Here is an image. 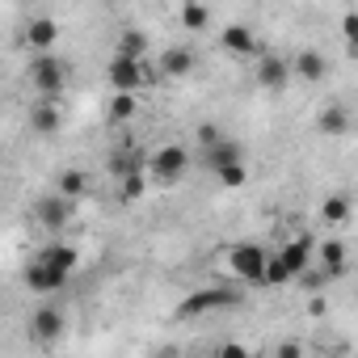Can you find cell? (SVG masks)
I'll use <instances>...</instances> for the list:
<instances>
[{
    "mask_svg": "<svg viewBox=\"0 0 358 358\" xmlns=\"http://www.w3.org/2000/svg\"><path fill=\"white\" fill-rule=\"evenodd\" d=\"M203 169H211L224 186H245V177H249V169H245V148H241L236 139H224V143H215V148H203Z\"/></svg>",
    "mask_w": 358,
    "mask_h": 358,
    "instance_id": "obj_1",
    "label": "cell"
},
{
    "mask_svg": "<svg viewBox=\"0 0 358 358\" xmlns=\"http://www.w3.org/2000/svg\"><path fill=\"white\" fill-rule=\"evenodd\" d=\"M68 76H72V64L59 55H34V64H30V85H34L38 101H55L68 89Z\"/></svg>",
    "mask_w": 358,
    "mask_h": 358,
    "instance_id": "obj_2",
    "label": "cell"
},
{
    "mask_svg": "<svg viewBox=\"0 0 358 358\" xmlns=\"http://www.w3.org/2000/svg\"><path fill=\"white\" fill-rule=\"evenodd\" d=\"M266 266H270V253H266L262 245H253V241L228 249V270H232L241 282H249V287H262V282H266Z\"/></svg>",
    "mask_w": 358,
    "mask_h": 358,
    "instance_id": "obj_3",
    "label": "cell"
},
{
    "mask_svg": "<svg viewBox=\"0 0 358 358\" xmlns=\"http://www.w3.org/2000/svg\"><path fill=\"white\" fill-rule=\"evenodd\" d=\"M186 169H190V152L182 143H164V148H156L148 156V173L156 177L160 186H177L186 177Z\"/></svg>",
    "mask_w": 358,
    "mask_h": 358,
    "instance_id": "obj_4",
    "label": "cell"
},
{
    "mask_svg": "<svg viewBox=\"0 0 358 358\" xmlns=\"http://www.w3.org/2000/svg\"><path fill=\"white\" fill-rule=\"evenodd\" d=\"M236 308V295L224 291V287H203V291H190L182 299V308H177V316L182 320H194V316H207V312H228Z\"/></svg>",
    "mask_w": 358,
    "mask_h": 358,
    "instance_id": "obj_5",
    "label": "cell"
},
{
    "mask_svg": "<svg viewBox=\"0 0 358 358\" xmlns=\"http://www.w3.org/2000/svg\"><path fill=\"white\" fill-rule=\"evenodd\" d=\"M72 211H76V203L64 199L59 190H55V194H43V199L34 203V215H38V224H43L47 232H64V228L72 224Z\"/></svg>",
    "mask_w": 358,
    "mask_h": 358,
    "instance_id": "obj_6",
    "label": "cell"
},
{
    "mask_svg": "<svg viewBox=\"0 0 358 358\" xmlns=\"http://www.w3.org/2000/svg\"><path fill=\"white\" fill-rule=\"evenodd\" d=\"M110 85H114V93H139L143 89V64L139 59H127V55H114L110 59Z\"/></svg>",
    "mask_w": 358,
    "mask_h": 358,
    "instance_id": "obj_7",
    "label": "cell"
},
{
    "mask_svg": "<svg viewBox=\"0 0 358 358\" xmlns=\"http://www.w3.org/2000/svg\"><path fill=\"white\" fill-rule=\"evenodd\" d=\"M34 262H38V266H47V270H55V274H72V270L80 266V253H76L68 241H51L47 249H38V253H34Z\"/></svg>",
    "mask_w": 358,
    "mask_h": 358,
    "instance_id": "obj_8",
    "label": "cell"
},
{
    "mask_svg": "<svg viewBox=\"0 0 358 358\" xmlns=\"http://www.w3.org/2000/svg\"><path fill=\"white\" fill-rule=\"evenodd\" d=\"M64 329H68V320H64L59 308H51V303L34 308V316H30V337L34 341H55V337H64Z\"/></svg>",
    "mask_w": 358,
    "mask_h": 358,
    "instance_id": "obj_9",
    "label": "cell"
},
{
    "mask_svg": "<svg viewBox=\"0 0 358 358\" xmlns=\"http://www.w3.org/2000/svg\"><path fill=\"white\" fill-rule=\"evenodd\" d=\"M312 253H316V241H312V236H295V241H287V245L278 249V257L287 262V270H291L295 278H303V274L312 270Z\"/></svg>",
    "mask_w": 358,
    "mask_h": 358,
    "instance_id": "obj_10",
    "label": "cell"
},
{
    "mask_svg": "<svg viewBox=\"0 0 358 358\" xmlns=\"http://www.w3.org/2000/svg\"><path fill=\"white\" fill-rule=\"evenodd\" d=\"M287 80H291V64L278 59V55H262V64H257V85L270 89V93H282Z\"/></svg>",
    "mask_w": 358,
    "mask_h": 358,
    "instance_id": "obj_11",
    "label": "cell"
},
{
    "mask_svg": "<svg viewBox=\"0 0 358 358\" xmlns=\"http://www.w3.org/2000/svg\"><path fill=\"white\" fill-rule=\"evenodd\" d=\"M350 122H354V118H350V106H345V101H329V106L320 110V118H316L320 135H333V139H337V135H350Z\"/></svg>",
    "mask_w": 358,
    "mask_h": 358,
    "instance_id": "obj_12",
    "label": "cell"
},
{
    "mask_svg": "<svg viewBox=\"0 0 358 358\" xmlns=\"http://www.w3.org/2000/svg\"><path fill=\"white\" fill-rule=\"evenodd\" d=\"M64 282H68V274H55L38 262H30V270H26V287L34 295H55V291H64Z\"/></svg>",
    "mask_w": 358,
    "mask_h": 358,
    "instance_id": "obj_13",
    "label": "cell"
},
{
    "mask_svg": "<svg viewBox=\"0 0 358 358\" xmlns=\"http://www.w3.org/2000/svg\"><path fill=\"white\" fill-rule=\"evenodd\" d=\"M110 173L122 177V182H127V177H143V173H148V156L135 152V148H122V152L110 156Z\"/></svg>",
    "mask_w": 358,
    "mask_h": 358,
    "instance_id": "obj_14",
    "label": "cell"
},
{
    "mask_svg": "<svg viewBox=\"0 0 358 358\" xmlns=\"http://www.w3.org/2000/svg\"><path fill=\"white\" fill-rule=\"evenodd\" d=\"M220 43H224L228 55H257V34H253L249 26H228V30L220 34Z\"/></svg>",
    "mask_w": 358,
    "mask_h": 358,
    "instance_id": "obj_15",
    "label": "cell"
},
{
    "mask_svg": "<svg viewBox=\"0 0 358 358\" xmlns=\"http://www.w3.org/2000/svg\"><path fill=\"white\" fill-rule=\"evenodd\" d=\"M345 266H350V257H345V245H341L337 236H329V241L320 245V270H324L329 278H341V274H345Z\"/></svg>",
    "mask_w": 358,
    "mask_h": 358,
    "instance_id": "obj_16",
    "label": "cell"
},
{
    "mask_svg": "<svg viewBox=\"0 0 358 358\" xmlns=\"http://www.w3.org/2000/svg\"><path fill=\"white\" fill-rule=\"evenodd\" d=\"M55 38H59V26H55L51 17H34V22L26 26V43H30L38 55H47V47H51Z\"/></svg>",
    "mask_w": 358,
    "mask_h": 358,
    "instance_id": "obj_17",
    "label": "cell"
},
{
    "mask_svg": "<svg viewBox=\"0 0 358 358\" xmlns=\"http://www.w3.org/2000/svg\"><path fill=\"white\" fill-rule=\"evenodd\" d=\"M30 131H34V135H55V131H59V110H55V101H34V106H30Z\"/></svg>",
    "mask_w": 358,
    "mask_h": 358,
    "instance_id": "obj_18",
    "label": "cell"
},
{
    "mask_svg": "<svg viewBox=\"0 0 358 358\" xmlns=\"http://www.w3.org/2000/svg\"><path fill=\"white\" fill-rule=\"evenodd\" d=\"M291 72H299L303 80H324V72H329V59H324L320 51H312V47H308V51H299V55H295Z\"/></svg>",
    "mask_w": 358,
    "mask_h": 358,
    "instance_id": "obj_19",
    "label": "cell"
},
{
    "mask_svg": "<svg viewBox=\"0 0 358 358\" xmlns=\"http://www.w3.org/2000/svg\"><path fill=\"white\" fill-rule=\"evenodd\" d=\"M160 68H164V76H186L194 68V51L190 47H169L160 55Z\"/></svg>",
    "mask_w": 358,
    "mask_h": 358,
    "instance_id": "obj_20",
    "label": "cell"
},
{
    "mask_svg": "<svg viewBox=\"0 0 358 358\" xmlns=\"http://www.w3.org/2000/svg\"><path fill=\"white\" fill-rule=\"evenodd\" d=\"M143 51H148V34H139V30H122V38H118V55L143 64Z\"/></svg>",
    "mask_w": 358,
    "mask_h": 358,
    "instance_id": "obj_21",
    "label": "cell"
},
{
    "mask_svg": "<svg viewBox=\"0 0 358 358\" xmlns=\"http://www.w3.org/2000/svg\"><path fill=\"white\" fill-rule=\"evenodd\" d=\"M135 110H139L135 93H114V97H110V118H114V122H131Z\"/></svg>",
    "mask_w": 358,
    "mask_h": 358,
    "instance_id": "obj_22",
    "label": "cell"
},
{
    "mask_svg": "<svg viewBox=\"0 0 358 358\" xmlns=\"http://www.w3.org/2000/svg\"><path fill=\"white\" fill-rule=\"evenodd\" d=\"M320 215H324V224H345L350 220V199L345 194H329L324 207H320Z\"/></svg>",
    "mask_w": 358,
    "mask_h": 358,
    "instance_id": "obj_23",
    "label": "cell"
},
{
    "mask_svg": "<svg viewBox=\"0 0 358 358\" xmlns=\"http://www.w3.org/2000/svg\"><path fill=\"white\" fill-rule=\"evenodd\" d=\"M287 282H295V274L287 270V262L278 253H270V266H266V282L262 287H287Z\"/></svg>",
    "mask_w": 358,
    "mask_h": 358,
    "instance_id": "obj_24",
    "label": "cell"
},
{
    "mask_svg": "<svg viewBox=\"0 0 358 358\" xmlns=\"http://www.w3.org/2000/svg\"><path fill=\"white\" fill-rule=\"evenodd\" d=\"M85 186H89V182H85V173H80V169H68V173L59 177V194H64V199H72V203L85 194Z\"/></svg>",
    "mask_w": 358,
    "mask_h": 358,
    "instance_id": "obj_25",
    "label": "cell"
},
{
    "mask_svg": "<svg viewBox=\"0 0 358 358\" xmlns=\"http://www.w3.org/2000/svg\"><path fill=\"white\" fill-rule=\"evenodd\" d=\"M182 26L186 30H207L211 26V9L207 5H182Z\"/></svg>",
    "mask_w": 358,
    "mask_h": 358,
    "instance_id": "obj_26",
    "label": "cell"
},
{
    "mask_svg": "<svg viewBox=\"0 0 358 358\" xmlns=\"http://www.w3.org/2000/svg\"><path fill=\"white\" fill-rule=\"evenodd\" d=\"M341 34H345V51L358 55V9L341 13Z\"/></svg>",
    "mask_w": 358,
    "mask_h": 358,
    "instance_id": "obj_27",
    "label": "cell"
},
{
    "mask_svg": "<svg viewBox=\"0 0 358 358\" xmlns=\"http://www.w3.org/2000/svg\"><path fill=\"white\" fill-rule=\"evenodd\" d=\"M139 194H143V177H127L122 190H118V203H135Z\"/></svg>",
    "mask_w": 358,
    "mask_h": 358,
    "instance_id": "obj_28",
    "label": "cell"
},
{
    "mask_svg": "<svg viewBox=\"0 0 358 358\" xmlns=\"http://www.w3.org/2000/svg\"><path fill=\"white\" fill-rule=\"evenodd\" d=\"M199 143H203V148H215V143H224L220 127H215V122H203V127H199Z\"/></svg>",
    "mask_w": 358,
    "mask_h": 358,
    "instance_id": "obj_29",
    "label": "cell"
},
{
    "mask_svg": "<svg viewBox=\"0 0 358 358\" xmlns=\"http://www.w3.org/2000/svg\"><path fill=\"white\" fill-rule=\"evenodd\" d=\"M274 358H303V345H299L295 337H287V341L274 350Z\"/></svg>",
    "mask_w": 358,
    "mask_h": 358,
    "instance_id": "obj_30",
    "label": "cell"
},
{
    "mask_svg": "<svg viewBox=\"0 0 358 358\" xmlns=\"http://www.w3.org/2000/svg\"><path fill=\"white\" fill-rule=\"evenodd\" d=\"M215 358H253V354H249V350H245L241 341H228V345H224V350H220Z\"/></svg>",
    "mask_w": 358,
    "mask_h": 358,
    "instance_id": "obj_31",
    "label": "cell"
}]
</instances>
